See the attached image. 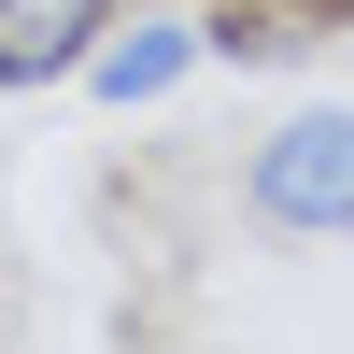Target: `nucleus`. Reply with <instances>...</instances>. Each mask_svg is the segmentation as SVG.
Segmentation results:
<instances>
[{"label": "nucleus", "mask_w": 354, "mask_h": 354, "mask_svg": "<svg viewBox=\"0 0 354 354\" xmlns=\"http://www.w3.org/2000/svg\"><path fill=\"white\" fill-rule=\"evenodd\" d=\"M241 198L283 227V241H354V113L340 100H298L283 128H255Z\"/></svg>", "instance_id": "nucleus-1"}, {"label": "nucleus", "mask_w": 354, "mask_h": 354, "mask_svg": "<svg viewBox=\"0 0 354 354\" xmlns=\"http://www.w3.org/2000/svg\"><path fill=\"white\" fill-rule=\"evenodd\" d=\"M198 57H213V15H185V0H156V15H113V28H100V57H85V100L142 113V100H170Z\"/></svg>", "instance_id": "nucleus-2"}, {"label": "nucleus", "mask_w": 354, "mask_h": 354, "mask_svg": "<svg viewBox=\"0 0 354 354\" xmlns=\"http://www.w3.org/2000/svg\"><path fill=\"white\" fill-rule=\"evenodd\" d=\"M113 15L128 0H0V85H85Z\"/></svg>", "instance_id": "nucleus-3"}]
</instances>
